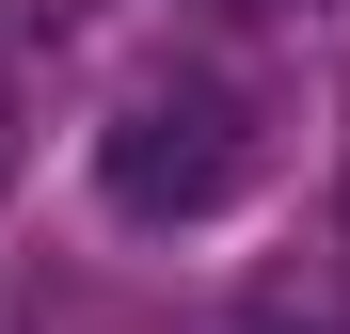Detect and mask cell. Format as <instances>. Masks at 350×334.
Listing matches in <instances>:
<instances>
[{"instance_id": "cell-1", "label": "cell", "mask_w": 350, "mask_h": 334, "mask_svg": "<svg viewBox=\"0 0 350 334\" xmlns=\"http://www.w3.org/2000/svg\"><path fill=\"white\" fill-rule=\"evenodd\" d=\"M255 159H271V128H255L239 80H159V96H128L96 128V191L128 223H207V207L255 191Z\"/></svg>"}, {"instance_id": "cell-2", "label": "cell", "mask_w": 350, "mask_h": 334, "mask_svg": "<svg viewBox=\"0 0 350 334\" xmlns=\"http://www.w3.org/2000/svg\"><path fill=\"white\" fill-rule=\"evenodd\" d=\"M0 191H16V96H0Z\"/></svg>"}]
</instances>
